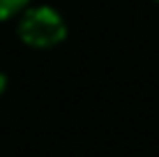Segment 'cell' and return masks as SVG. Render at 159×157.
I'll list each match as a JSON object with an SVG mask.
<instances>
[{"instance_id":"cell-2","label":"cell","mask_w":159,"mask_h":157,"mask_svg":"<svg viewBox=\"0 0 159 157\" xmlns=\"http://www.w3.org/2000/svg\"><path fill=\"white\" fill-rule=\"evenodd\" d=\"M28 2L30 0H0V21L21 14L25 7H28Z\"/></svg>"},{"instance_id":"cell-4","label":"cell","mask_w":159,"mask_h":157,"mask_svg":"<svg viewBox=\"0 0 159 157\" xmlns=\"http://www.w3.org/2000/svg\"><path fill=\"white\" fill-rule=\"evenodd\" d=\"M152 2H159V0H152Z\"/></svg>"},{"instance_id":"cell-1","label":"cell","mask_w":159,"mask_h":157,"mask_svg":"<svg viewBox=\"0 0 159 157\" xmlns=\"http://www.w3.org/2000/svg\"><path fill=\"white\" fill-rule=\"evenodd\" d=\"M16 35L30 48H53L67 39V21L51 5H32L21 12Z\"/></svg>"},{"instance_id":"cell-3","label":"cell","mask_w":159,"mask_h":157,"mask_svg":"<svg viewBox=\"0 0 159 157\" xmlns=\"http://www.w3.org/2000/svg\"><path fill=\"white\" fill-rule=\"evenodd\" d=\"M5 88H7V76H5V74L0 72V95L5 93Z\"/></svg>"}]
</instances>
